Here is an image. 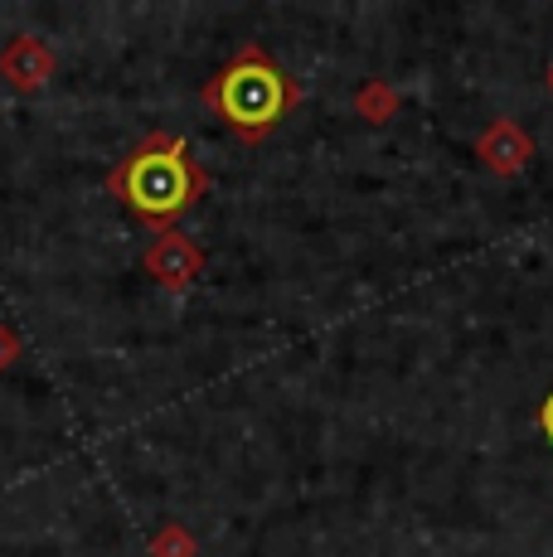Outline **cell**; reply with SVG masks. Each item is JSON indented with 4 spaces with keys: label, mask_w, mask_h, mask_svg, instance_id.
Here are the masks:
<instances>
[{
    "label": "cell",
    "mask_w": 553,
    "mask_h": 557,
    "mask_svg": "<svg viewBox=\"0 0 553 557\" xmlns=\"http://www.w3.org/2000/svg\"><path fill=\"white\" fill-rule=\"evenodd\" d=\"M476 156H481V165L491 170V175L515 180L519 170L534 160V136L519 122H509V116H495V122L476 136Z\"/></svg>",
    "instance_id": "cell-5"
},
{
    "label": "cell",
    "mask_w": 553,
    "mask_h": 557,
    "mask_svg": "<svg viewBox=\"0 0 553 557\" xmlns=\"http://www.w3.org/2000/svg\"><path fill=\"white\" fill-rule=\"evenodd\" d=\"M349 107H355V116H365V122H374V126H384L398 116V107H403V92L393 88L389 78H365L355 88V98H349Z\"/></svg>",
    "instance_id": "cell-6"
},
{
    "label": "cell",
    "mask_w": 553,
    "mask_h": 557,
    "mask_svg": "<svg viewBox=\"0 0 553 557\" xmlns=\"http://www.w3.org/2000/svg\"><path fill=\"white\" fill-rule=\"evenodd\" d=\"M108 195L132 209V219L151 233H170L180 213L209 195V170L189 156L180 132H146L108 170Z\"/></svg>",
    "instance_id": "cell-1"
},
{
    "label": "cell",
    "mask_w": 553,
    "mask_h": 557,
    "mask_svg": "<svg viewBox=\"0 0 553 557\" xmlns=\"http://www.w3.org/2000/svg\"><path fill=\"white\" fill-rule=\"evenodd\" d=\"M539 426H544V436L553 442V393L544 398V407H539Z\"/></svg>",
    "instance_id": "cell-9"
},
{
    "label": "cell",
    "mask_w": 553,
    "mask_h": 557,
    "mask_svg": "<svg viewBox=\"0 0 553 557\" xmlns=\"http://www.w3.org/2000/svg\"><path fill=\"white\" fill-rule=\"evenodd\" d=\"M20 359H25V339H20L15 325H5V320H0V373L15 369Z\"/></svg>",
    "instance_id": "cell-8"
},
{
    "label": "cell",
    "mask_w": 553,
    "mask_h": 557,
    "mask_svg": "<svg viewBox=\"0 0 553 557\" xmlns=\"http://www.w3.org/2000/svg\"><path fill=\"white\" fill-rule=\"evenodd\" d=\"M142 267H146V276H151L161 292L170 296H185L189 286L199 282V272H205V248H199L189 233H156L151 238V248L142 252Z\"/></svg>",
    "instance_id": "cell-3"
},
{
    "label": "cell",
    "mask_w": 553,
    "mask_h": 557,
    "mask_svg": "<svg viewBox=\"0 0 553 557\" xmlns=\"http://www.w3.org/2000/svg\"><path fill=\"white\" fill-rule=\"evenodd\" d=\"M59 73V53L35 35H15L5 49H0V78L15 92H39L49 88Z\"/></svg>",
    "instance_id": "cell-4"
},
{
    "label": "cell",
    "mask_w": 553,
    "mask_h": 557,
    "mask_svg": "<svg viewBox=\"0 0 553 557\" xmlns=\"http://www.w3.org/2000/svg\"><path fill=\"white\" fill-rule=\"evenodd\" d=\"M544 78H549V92H553V63H549V73H544Z\"/></svg>",
    "instance_id": "cell-10"
},
{
    "label": "cell",
    "mask_w": 553,
    "mask_h": 557,
    "mask_svg": "<svg viewBox=\"0 0 553 557\" xmlns=\"http://www.w3.org/2000/svg\"><path fill=\"white\" fill-rule=\"evenodd\" d=\"M146 553L151 557H199V539L185 523H161V529L151 533V543H146Z\"/></svg>",
    "instance_id": "cell-7"
},
{
    "label": "cell",
    "mask_w": 553,
    "mask_h": 557,
    "mask_svg": "<svg viewBox=\"0 0 553 557\" xmlns=\"http://www.w3.org/2000/svg\"><path fill=\"white\" fill-rule=\"evenodd\" d=\"M199 102H205L243 146H262L272 136V126L306 102V88L296 78H286L262 45H243L214 78L199 88Z\"/></svg>",
    "instance_id": "cell-2"
}]
</instances>
